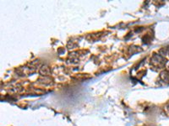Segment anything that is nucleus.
Segmentation results:
<instances>
[{"mask_svg": "<svg viewBox=\"0 0 169 126\" xmlns=\"http://www.w3.org/2000/svg\"><path fill=\"white\" fill-rule=\"evenodd\" d=\"M151 61H152V63L154 65L159 66V67L163 66L165 64V62H166L165 59L162 55H154L153 57L151 58Z\"/></svg>", "mask_w": 169, "mask_h": 126, "instance_id": "nucleus-1", "label": "nucleus"}, {"mask_svg": "<svg viewBox=\"0 0 169 126\" xmlns=\"http://www.w3.org/2000/svg\"><path fill=\"white\" fill-rule=\"evenodd\" d=\"M161 78L164 81V82H169V72L168 71H164L161 73Z\"/></svg>", "mask_w": 169, "mask_h": 126, "instance_id": "nucleus-2", "label": "nucleus"}, {"mask_svg": "<svg viewBox=\"0 0 169 126\" xmlns=\"http://www.w3.org/2000/svg\"><path fill=\"white\" fill-rule=\"evenodd\" d=\"M168 110H169V105H168Z\"/></svg>", "mask_w": 169, "mask_h": 126, "instance_id": "nucleus-3", "label": "nucleus"}]
</instances>
